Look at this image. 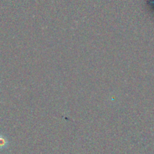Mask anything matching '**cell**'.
<instances>
[{"mask_svg": "<svg viewBox=\"0 0 154 154\" xmlns=\"http://www.w3.org/2000/svg\"><path fill=\"white\" fill-rule=\"evenodd\" d=\"M8 146V140L6 137L0 134V149H4Z\"/></svg>", "mask_w": 154, "mask_h": 154, "instance_id": "1", "label": "cell"}]
</instances>
